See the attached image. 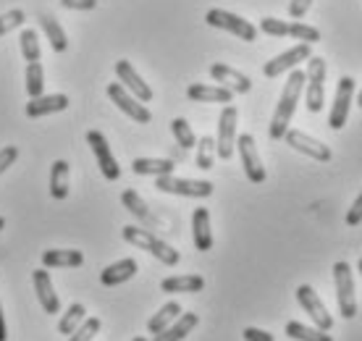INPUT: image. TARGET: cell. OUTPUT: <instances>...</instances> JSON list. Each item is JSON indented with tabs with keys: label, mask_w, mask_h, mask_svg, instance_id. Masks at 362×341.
<instances>
[{
	"label": "cell",
	"mask_w": 362,
	"mask_h": 341,
	"mask_svg": "<svg viewBox=\"0 0 362 341\" xmlns=\"http://www.w3.org/2000/svg\"><path fill=\"white\" fill-rule=\"evenodd\" d=\"M284 139H286V144H289L291 150L308 155V158H313V161L328 163L331 158H334V153H331V147H328L326 142H320V139L305 134V132H299V129H289V132L284 134Z\"/></svg>",
	"instance_id": "12"
},
{
	"label": "cell",
	"mask_w": 362,
	"mask_h": 341,
	"mask_svg": "<svg viewBox=\"0 0 362 341\" xmlns=\"http://www.w3.org/2000/svg\"><path fill=\"white\" fill-rule=\"evenodd\" d=\"M84 262V255L79 250H47L42 252L45 268H79Z\"/></svg>",
	"instance_id": "27"
},
{
	"label": "cell",
	"mask_w": 362,
	"mask_h": 341,
	"mask_svg": "<svg viewBox=\"0 0 362 341\" xmlns=\"http://www.w3.org/2000/svg\"><path fill=\"white\" fill-rule=\"evenodd\" d=\"M50 195L55 200L69 197V163L66 161H55L50 168Z\"/></svg>",
	"instance_id": "29"
},
{
	"label": "cell",
	"mask_w": 362,
	"mask_h": 341,
	"mask_svg": "<svg viewBox=\"0 0 362 341\" xmlns=\"http://www.w3.org/2000/svg\"><path fill=\"white\" fill-rule=\"evenodd\" d=\"M297 302L310 315V320L315 323V328H320V331H331L334 328V318H331V313L320 302V296H317V291L313 287H308V284L297 287Z\"/></svg>",
	"instance_id": "10"
},
{
	"label": "cell",
	"mask_w": 362,
	"mask_h": 341,
	"mask_svg": "<svg viewBox=\"0 0 362 341\" xmlns=\"http://www.w3.org/2000/svg\"><path fill=\"white\" fill-rule=\"evenodd\" d=\"M24 79H27V92L29 98H40L42 92H45V74H42V63H29L27 66V74H24Z\"/></svg>",
	"instance_id": "36"
},
{
	"label": "cell",
	"mask_w": 362,
	"mask_h": 341,
	"mask_svg": "<svg viewBox=\"0 0 362 341\" xmlns=\"http://www.w3.org/2000/svg\"><path fill=\"white\" fill-rule=\"evenodd\" d=\"M61 6L71 11H92L98 8V0H61Z\"/></svg>",
	"instance_id": "40"
},
{
	"label": "cell",
	"mask_w": 362,
	"mask_h": 341,
	"mask_svg": "<svg viewBox=\"0 0 362 341\" xmlns=\"http://www.w3.org/2000/svg\"><path fill=\"white\" fill-rule=\"evenodd\" d=\"M245 341H276L273 339V333L263 331V328H245Z\"/></svg>",
	"instance_id": "43"
},
{
	"label": "cell",
	"mask_w": 362,
	"mask_h": 341,
	"mask_svg": "<svg viewBox=\"0 0 362 341\" xmlns=\"http://www.w3.org/2000/svg\"><path fill=\"white\" fill-rule=\"evenodd\" d=\"M187 98L194 103H218V105H231L234 92L221 87V84H189Z\"/></svg>",
	"instance_id": "19"
},
{
	"label": "cell",
	"mask_w": 362,
	"mask_h": 341,
	"mask_svg": "<svg viewBox=\"0 0 362 341\" xmlns=\"http://www.w3.org/2000/svg\"><path fill=\"white\" fill-rule=\"evenodd\" d=\"M357 270H360V276H362V258H360V262H357Z\"/></svg>",
	"instance_id": "47"
},
{
	"label": "cell",
	"mask_w": 362,
	"mask_h": 341,
	"mask_svg": "<svg viewBox=\"0 0 362 341\" xmlns=\"http://www.w3.org/2000/svg\"><path fill=\"white\" fill-rule=\"evenodd\" d=\"M0 341H8V328H6V318H3V305H0Z\"/></svg>",
	"instance_id": "44"
},
{
	"label": "cell",
	"mask_w": 362,
	"mask_h": 341,
	"mask_svg": "<svg viewBox=\"0 0 362 341\" xmlns=\"http://www.w3.org/2000/svg\"><path fill=\"white\" fill-rule=\"evenodd\" d=\"M210 27L216 29H223L228 35H236L239 40H245V42H255V37H257V29L255 24H250L247 18L236 16L231 11H223V8H210L208 16H205Z\"/></svg>",
	"instance_id": "5"
},
{
	"label": "cell",
	"mask_w": 362,
	"mask_h": 341,
	"mask_svg": "<svg viewBox=\"0 0 362 341\" xmlns=\"http://www.w3.org/2000/svg\"><path fill=\"white\" fill-rule=\"evenodd\" d=\"M121 202H124V207H127L129 213L134 218H139L150 231H158V229H160V221L150 213V207L145 205V200L139 197L134 189H124V192H121Z\"/></svg>",
	"instance_id": "21"
},
{
	"label": "cell",
	"mask_w": 362,
	"mask_h": 341,
	"mask_svg": "<svg viewBox=\"0 0 362 341\" xmlns=\"http://www.w3.org/2000/svg\"><path fill=\"white\" fill-rule=\"evenodd\" d=\"M346 224H349V226H360L362 224V192H360V197L354 200V205L349 207V213H346Z\"/></svg>",
	"instance_id": "41"
},
{
	"label": "cell",
	"mask_w": 362,
	"mask_h": 341,
	"mask_svg": "<svg viewBox=\"0 0 362 341\" xmlns=\"http://www.w3.org/2000/svg\"><path fill=\"white\" fill-rule=\"evenodd\" d=\"M310 55H313V47H310V42H299V45L289 47L286 53H281V55H276V58H271V61L263 66V74L268 76V79H276V76H281V74L294 71V69H297V63L310 61Z\"/></svg>",
	"instance_id": "11"
},
{
	"label": "cell",
	"mask_w": 362,
	"mask_h": 341,
	"mask_svg": "<svg viewBox=\"0 0 362 341\" xmlns=\"http://www.w3.org/2000/svg\"><path fill=\"white\" fill-rule=\"evenodd\" d=\"M160 289L165 294H197L205 289V279L197 273H187V276H173V279L160 281Z\"/></svg>",
	"instance_id": "25"
},
{
	"label": "cell",
	"mask_w": 362,
	"mask_h": 341,
	"mask_svg": "<svg viewBox=\"0 0 362 341\" xmlns=\"http://www.w3.org/2000/svg\"><path fill=\"white\" fill-rule=\"evenodd\" d=\"M87 144H90L92 153H95V161H98L103 176L108 181H116L118 176H121V168H118L116 158L110 153V144H108V139H105V134L92 129V132H87Z\"/></svg>",
	"instance_id": "15"
},
{
	"label": "cell",
	"mask_w": 362,
	"mask_h": 341,
	"mask_svg": "<svg viewBox=\"0 0 362 341\" xmlns=\"http://www.w3.org/2000/svg\"><path fill=\"white\" fill-rule=\"evenodd\" d=\"M171 132H173V139L179 142L181 150H192V147H197V137H194V132H192V126L187 124V118H173Z\"/></svg>",
	"instance_id": "35"
},
{
	"label": "cell",
	"mask_w": 362,
	"mask_h": 341,
	"mask_svg": "<svg viewBox=\"0 0 362 341\" xmlns=\"http://www.w3.org/2000/svg\"><path fill=\"white\" fill-rule=\"evenodd\" d=\"M173 168H176V163L171 161V158H136L134 163H132V170L134 173H139V176H168V173H173Z\"/></svg>",
	"instance_id": "26"
},
{
	"label": "cell",
	"mask_w": 362,
	"mask_h": 341,
	"mask_svg": "<svg viewBox=\"0 0 362 341\" xmlns=\"http://www.w3.org/2000/svg\"><path fill=\"white\" fill-rule=\"evenodd\" d=\"M100 325H103V320H100V318H84V323L79 325L71 336H69V341H92L95 336H98Z\"/></svg>",
	"instance_id": "37"
},
{
	"label": "cell",
	"mask_w": 362,
	"mask_h": 341,
	"mask_svg": "<svg viewBox=\"0 0 362 341\" xmlns=\"http://www.w3.org/2000/svg\"><path fill=\"white\" fill-rule=\"evenodd\" d=\"M334 281H336V302H339V313L341 318L352 320L357 315V294H354V276L349 262L339 260L334 265Z\"/></svg>",
	"instance_id": "3"
},
{
	"label": "cell",
	"mask_w": 362,
	"mask_h": 341,
	"mask_svg": "<svg viewBox=\"0 0 362 341\" xmlns=\"http://www.w3.org/2000/svg\"><path fill=\"white\" fill-rule=\"evenodd\" d=\"M181 313H184V310H181L179 302H165V305L160 307L150 320H147V331L153 333V336H158V333L165 331V328H168V325H171Z\"/></svg>",
	"instance_id": "28"
},
{
	"label": "cell",
	"mask_w": 362,
	"mask_h": 341,
	"mask_svg": "<svg viewBox=\"0 0 362 341\" xmlns=\"http://www.w3.org/2000/svg\"><path fill=\"white\" fill-rule=\"evenodd\" d=\"M192 236H194V247L199 252H208L213 247V231H210V210L208 207H197L192 213Z\"/></svg>",
	"instance_id": "23"
},
{
	"label": "cell",
	"mask_w": 362,
	"mask_h": 341,
	"mask_svg": "<svg viewBox=\"0 0 362 341\" xmlns=\"http://www.w3.org/2000/svg\"><path fill=\"white\" fill-rule=\"evenodd\" d=\"M357 105L362 108V90H360V95H357Z\"/></svg>",
	"instance_id": "45"
},
{
	"label": "cell",
	"mask_w": 362,
	"mask_h": 341,
	"mask_svg": "<svg viewBox=\"0 0 362 341\" xmlns=\"http://www.w3.org/2000/svg\"><path fill=\"white\" fill-rule=\"evenodd\" d=\"M352 98H354V79L352 76H341V79H339V87H336V98H334V105H331V113H328V126H331V129H344L346 126Z\"/></svg>",
	"instance_id": "14"
},
{
	"label": "cell",
	"mask_w": 362,
	"mask_h": 341,
	"mask_svg": "<svg viewBox=\"0 0 362 341\" xmlns=\"http://www.w3.org/2000/svg\"><path fill=\"white\" fill-rule=\"evenodd\" d=\"M305 84H308V76L305 71H289V79L284 84V92H281V100L279 105H276V113L271 118V129H268V134L271 139H284V134L289 132V124L294 113H297V105H299V98H302V92H305Z\"/></svg>",
	"instance_id": "1"
},
{
	"label": "cell",
	"mask_w": 362,
	"mask_h": 341,
	"mask_svg": "<svg viewBox=\"0 0 362 341\" xmlns=\"http://www.w3.org/2000/svg\"><path fill=\"white\" fill-rule=\"evenodd\" d=\"M132 341H147L145 336H136V339H132Z\"/></svg>",
	"instance_id": "48"
},
{
	"label": "cell",
	"mask_w": 362,
	"mask_h": 341,
	"mask_svg": "<svg viewBox=\"0 0 362 341\" xmlns=\"http://www.w3.org/2000/svg\"><path fill=\"white\" fill-rule=\"evenodd\" d=\"M260 32L271 37H294L299 42H317L320 40V32L315 27H308L302 21H281L273 16H265L260 21Z\"/></svg>",
	"instance_id": "7"
},
{
	"label": "cell",
	"mask_w": 362,
	"mask_h": 341,
	"mask_svg": "<svg viewBox=\"0 0 362 341\" xmlns=\"http://www.w3.org/2000/svg\"><path fill=\"white\" fill-rule=\"evenodd\" d=\"M305 76H308V84H305L308 110L310 113H320V108H323V95H326V61L320 55H310Z\"/></svg>",
	"instance_id": "4"
},
{
	"label": "cell",
	"mask_w": 362,
	"mask_h": 341,
	"mask_svg": "<svg viewBox=\"0 0 362 341\" xmlns=\"http://www.w3.org/2000/svg\"><path fill=\"white\" fill-rule=\"evenodd\" d=\"M310 6H313V0H291V3H289V16L291 18H302L310 11Z\"/></svg>",
	"instance_id": "42"
},
{
	"label": "cell",
	"mask_w": 362,
	"mask_h": 341,
	"mask_svg": "<svg viewBox=\"0 0 362 341\" xmlns=\"http://www.w3.org/2000/svg\"><path fill=\"white\" fill-rule=\"evenodd\" d=\"M40 27H42L47 42L53 45L55 53H64L66 47H69V40H66V32L61 29V24L53 16H40Z\"/></svg>",
	"instance_id": "30"
},
{
	"label": "cell",
	"mask_w": 362,
	"mask_h": 341,
	"mask_svg": "<svg viewBox=\"0 0 362 341\" xmlns=\"http://www.w3.org/2000/svg\"><path fill=\"white\" fill-rule=\"evenodd\" d=\"M236 121L239 110L234 105H223L221 118H218V137H216V155L221 161H231L236 150Z\"/></svg>",
	"instance_id": "8"
},
{
	"label": "cell",
	"mask_w": 362,
	"mask_h": 341,
	"mask_svg": "<svg viewBox=\"0 0 362 341\" xmlns=\"http://www.w3.org/2000/svg\"><path fill=\"white\" fill-rule=\"evenodd\" d=\"M3 226H6V218L0 216V231H3Z\"/></svg>",
	"instance_id": "46"
},
{
	"label": "cell",
	"mask_w": 362,
	"mask_h": 341,
	"mask_svg": "<svg viewBox=\"0 0 362 341\" xmlns=\"http://www.w3.org/2000/svg\"><path fill=\"white\" fill-rule=\"evenodd\" d=\"M236 150H239V158H242V168H245L247 179L252 184H263L265 181V168L263 161L257 155V144H255L252 134H242L236 137Z\"/></svg>",
	"instance_id": "13"
},
{
	"label": "cell",
	"mask_w": 362,
	"mask_h": 341,
	"mask_svg": "<svg viewBox=\"0 0 362 341\" xmlns=\"http://www.w3.org/2000/svg\"><path fill=\"white\" fill-rule=\"evenodd\" d=\"M286 336L294 341H334L328 336V331L310 328V325L299 323V320H289V323H286Z\"/></svg>",
	"instance_id": "31"
},
{
	"label": "cell",
	"mask_w": 362,
	"mask_h": 341,
	"mask_svg": "<svg viewBox=\"0 0 362 341\" xmlns=\"http://www.w3.org/2000/svg\"><path fill=\"white\" fill-rule=\"evenodd\" d=\"M210 76L216 79V84L231 90L234 95H247V92L252 90L250 76H245L242 71H236V69H231L226 63H213V66H210Z\"/></svg>",
	"instance_id": "16"
},
{
	"label": "cell",
	"mask_w": 362,
	"mask_h": 341,
	"mask_svg": "<svg viewBox=\"0 0 362 341\" xmlns=\"http://www.w3.org/2000/svg\"><path fill=\"white\" fill-rule=\"evenodd\" d=\"M69 108V95H40V98H32L27 103V116L29 118H42L50 116V113H61V110Z\"/></svg>",
	"instance_id": "20"
},
{
	"label": "cell",
	"mask_w": 362,
	"mask_h": 341,
	"mask_svg": "<svg viewBox=\"0 0 362 341\" xmlns=\"http://www.w3.org/2000/svg\"><path fill=\"white\" fill-rule=\"evenodd\" d=\"M194 163H197V168H202V170L213 168V163H216V139H213V137L205 134L197 139V158H194Z\"/></svg>",
	"instance_id": "34"
},
{
	"label": "cell",
	"mask_w": 362,
	"mask_h": 341,
	"mask_svg": "<svg viewBox=\"0 0 362 341\" xmlns=\"http://www.w3.org/2000/svg\"><path fill=\"white\" fill-rule=\"evenodd\" d=\"M84 318H87V310H84V305H82V302H74V305L66 310L64 318L58 320V333H61V336H71V333L84 323Z\"/></svg>",
	"instance_id": "32"
},
{
	"label": "cell",
	"mask_w": 362,
	"mask_h": 341,
	"mask_svg": "<svg viewBox=\"0 0 362 341\" xmlns=\"http://www.w3.org/2000/svg\"><path fill=\"white\" fill-rule=\"evenodd\" d=\"M32 281H35V291H37V299H40L42 310H45L47 315L61 313V299H58V294H55L50 273H47L45 268H37L35 273H32Z\"/></svg>",
	"instance_id": "18"
},
{
	"label": "cell",
	"mask_w": 362,
	"mask_h": 341,
	"mask_svg": "<svg viewBox=\"0 0 362 341\" xmlns=\"http://www.w3.org/2000/svg\"><path fill=\"white\" fill-rule=\"evenodd\" d=\"M116 76L136 100H142V103H150V100H153V90H150V84L136 74V69L129 61L116 63Z\"/></svg>",
	"instance_id": "17"
},
{
	"label": "cell",
	"mask_w": 362,
	"mask_h": 341,
	"mask_svg": "<svg viewBox=\"0 0 362 341\" xmlns=\"http://www.w3.org/2000/svg\"><path fill=\"white\" fill-rule=\"evenodd\" d=\"M108 98L116 103L121 113H127L132 121H136V124H150V121H153V113L147 110L145 103L136 100L121 81H118V84H108Z\"/></svg>",
	"instance_id": "9"
},
{
	"label": "cell",
	"mask_w": 362,
	"mask_h": 341,
	"mask_svg": "<svg viewBox=\"0 0 362 341\" xmlns=\"http://www.w3.org/2000/svg\"><path fill=\"white\" fill-rule=\"evenodd\" d=\"M18 45H21V55L27 63H37L42 58V50H40V37H37L35 29H24L21 37H18Z\"/></svg>",
	"instance_id": "33"
},
{
	"label": "cell",
	"mask_w": 362,
	"mask_h": 341,
	"mask_svg": "<svg viewBox=\"0 0 362 341\" xmlns=\"http://www.w3.org/2000/svg\"><path fill=\"white\" fill-rule=\"evenodd\" d=\"M155 189L160 192H168V195H179V197H199L205 200L213 195V184L210 181H197V179H179V176H158L155 179Z\"/></svg>",
	"instance_id": "6"
},
{
	"label": "cell",
	"mask_w": 362,
	"mask_h": 341,
	"mask_svg": "<svg viewBox=\"0 0 362 341\" xmlns=\"http://www.w3.org/2000/svg\"><path fill=\"white\" fill-rule=\"evenodd\" d=\"M139 265H136L134 258H124V260L113 262L108 268H103L100 273V281H103V287H118V284H127L129 279H134Z\"/></svg>",
	"instance_id": "22"
},
{
	"label": "cell",
	"mask_w": 362,
	"mask_h": 341,
	"mask_svg": "<svg viewBox=\"0 0 362 341\" xmlns=\"http://www.w3.org/2000/svg\"><path fill=\"white\" fill-rule=\"evenodd\" d=\"M199 323V315L194 313H181L165 331H160L158 336H153V341H184Z\"/></svg>",
	"instance_id": "24"
},
{
	"label": "cell",
	"mask_w": 362,
	"mask_h": 341,
	"mask_svg": "<svg viewBox=\"0 0 362 341\" xmlns=\"http://www.w3.org/2000/svg\"><path fill=\"white\" fill-rule=\"evenodd\" d=\"M16 161H18V147H13V144L3 147V150H0V173L6 168H11Z\"/></svg>",
	"instance_id": "39"
},
{
	"label": "cell",
	"mask_w": 362,
	"mask_h": 341,
	"mask_svg": "<svg viewBox=\"0 0 362 341\" xmlns=\"http://www.w3.org/2000/svg\"><path fill=\"white\" fill-rule=\"evenodd\" d=\"M121 236H124V242H129L132 247H139V250L150 252L153 258H158V260L163 262V265H179L181 255L176 250H173L171 244H165L160 236L155 231H150V229H139V226H124V231H121Z\"/></svg>",
	"instance_id": "2"
},
{
	"label": "cell",
	"mask_w": 362,
	"mask_h": 341,
	"mask_svg": "<svg viewBox=\"0 0 362 341\" xmlns=\"http://www.w3.org/2000/svg\"><path fill=\"white\" fill-rule=\"evenodd\" d=\"M21 24H24V11H21V8L6 11V13L0 16V37L8 35V32H13V29L21 27Z\"/></svg>",
	"instance_id": "38"
}]
</instances>
